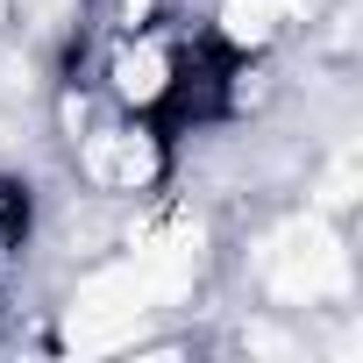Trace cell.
Listing matches in <instances>:
<instances>
[{"label": "cell", "instance_id": "1", "mask_svg": "<svg viewBox=\"0 0 363 363\" xmlns=\"http://www.w3.org/2000/svg\"><path fill=\"white\" fill-rule=\"evenodd\" d=\"M157 306H164L157 285H150L143 264L128 257V264H114V271H100V278L79 285L72 320H65V342H72V349H121V342H128Z\"/></svg>", "mask_w": 363, "mask_h": 363}, {"label": "cell", "instance_id": "2", "mask_svg": "<svg viewBox=\"0 0 363 363\" xmlns=\"http://www.w3.org/2000/svg\"><path fill=\"white\" fill-rule=\"evenodd\" d=\"M264 278H271L278 299H306L313 306V299H328V292L349 285V257H342V242H335L328 221H292L264 250Z\"/></svg>", "mask_w": 363, "mask_h": 363}, {"label": "cell", "instance_id": "3", "mask_svg": "<svg viewBox=\"0 0 363 363\" xmlns=\"http://www.w3.org/2000/svg\"><path fill=\"white\" fill-rule=\"evenodd\" d=\"M79 164H86V178H93L100 193H143L150 178H157V143L135 135V128H100Z\"/></svg>", "mask_w": 363, "mask_h": 363}, {"label": "cell", "instance_id": "4", "mask_svg": "<svg viewBox=\"0 0 363 363\" xmlns=\"http://www.w3.org/2000/svg\"><path fill=\"white\" fill-rule=\"evenodd\" d=\"M171 50L157 43V36H135V43H121L114 50V93L128 100V107H157L164 93H171Z\"/></svg>", "mask_w": 363, "mask_h": 363}, {"label": "cell", "instance_id": "5", "mask_svg": "<svg viewBox=\"0 0 363 363\" xmlns=\"http://www.w3.org/2000/svg\"><path fill=\"white\" fill-rule=\"evenodd\" d=\"M221 36L235 43V50H264L271 36H278V0H221Z\"/></svg>", "mask_w": 363, "mask_h": 363}, {"label": "cell", "instance_id": "6", "mask_svg": "<svg viewBox=\"0 0 363 363\" xmlns=\"http://www.w3.org/2000/svg\"><path fill=\"white\" fill-rule=\"evenodd\" d=\"M0 8H8V0H0Z\"/></svg>", "mask_w": 363, "mask_h": 363}]
</instances>
